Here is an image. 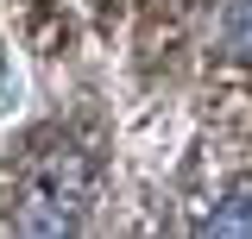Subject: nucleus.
I'll list each match as a JSON object with an SVG mask.
<instances>
[{"instance_id":"nucleus-1","label":"nucleus","mask_w":252,"mask_h":239,"mask_svg":"<svg viewBox=\"0 0 252 239\" xmlns=\"http://www.w3.org/2000/svg\"><path fill=\"white\" fill-rule=\"evenodd\" d=\"M94 202V164L82 151H51L19 202V233H76Z\"/></svg>"},{"instance_id":"nucleus-2","label":"nucleus","mask_w":252,"mask_h":239,"mask_svg":"<svg viewBox=\"0 0 252 239\" xmlns=\"http://www.w3.org/2000/svg\"><path fill=\"white\" fill-rule=\"evenodd\" d=\"M177 132H183V120H177V107H145V114H132V126H126V145L145 151V157H170V145H177Z\"/></svg>"},{"instance_id":"nucleus-3","label":"nucleus","mask_w":252,"mask_h":239,"mask_svg":"<svg viewBox=\"0 0 252 239\" xmlns=\"http://www.w3.org/2000/svg\"><path fill=\"white\" fill-rule=\"evenodd\" d=\"M26 63H19V51H13V38H0V126H13V120L26 114Z\"/></svg>"},{"instance_id":"nucleus-4","label":"nucleus","mask_w":252,"mask_h":239,"mask_svg":"<svg viewBox=\"0 0 252 239\" xmlns=\"http://www.w3.org/2000/svg\"><path fill=\"white\" fill-rule=\"evenodd\" d=\"M215 44L227 57H252V0H227L215 19Z\"/></svg>"},{"instance_id":"nucleus-5","label":"nucleus","mask_w":252,"mask_h":239,"mask_svg":"<svg viewBox=\"0 0 252 239\" xmlns=\"http://www.w3.org/2000/svg\"><path fill=\"white\" fill-rule=\"evenodd\" d=\"M202 233H220V239H252V189H233L227 202H220L208 220H202Z\"/></svg>"}]
</instances>
